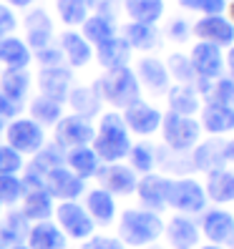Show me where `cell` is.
I'll return each mask as SVG.
<instances>
[{
	"mask_svg": "<svg viewBox=\"0 0 234 249\" xmlns=\"http://www.w3.org/2000/svg\"><path fill=\"white\" fill-rule=\"evenodd\" d=\"M131 134L121 119L119 111H106L98 116V126L91 141V149L101 159V164H113V161H124L131 149Z\"/></svg>",
	"mask_w": 234,
	"mask_h": 249,
	"instance_id": "1",
	"label": "cell"
},
{
	"mask_svg": "<svg viewBox=\"0 0 234 249\" xmlns=\"http://www.w3.org/2000/svg\"><path fill=\"white\" fill-rule=\"evenodd\" d=\"M93 89H96V93L101 96L104 104L119 108V111H124L126 106H131L134 101L141 98V86L136 81V73L128 66L106 71L104 76L96 78Z\"/></svg>",
	"mask_w": 234,
	"mask_h": 249,
	"instance_id": "2",
	"label": "cell"
},
{
	"mask_svg": "<svg viewBox=\"0 0 234 249\" xmlns=\"http://www.w3.org/2000/svg\"><path fill=\"white\" fill-rule=\"evenodd\" d=\"M164 234V219L156 212H146L141 207L121 212L119 219V239L126 247H149Z\"/></svg>",
	"mask_w": 234,
	"mask_h": 249,
	"instance_id": "3",
	"label": "cell"
},
{
	"mask_svg": "<svg viewBox=\"0 0 234 249\" xmlns=\"http://www.w3.org/2000/svg\"><path fill=\"white\" fill-rule=\"evenodd\" d=\"M162 139L164 146L171 151H179V154H189L194 146L201 141V126L194 116H179V113H162Z\"/></svg>",
	"mask_w": 234,
	"mask_h": 249,
	"instance_id": "4",
	"label": "cell"
},
{
	"mask_svg": "<svg viewBox=\"0 0 234 249\" xmlns=\"http://www.w3.org/2000/svg\"><path fill=\"white\" fill-rule=\"evenodd\" d=\"M207 192L204 186L192 179V177H179V179H169V192H166V207L174 209L177 214L194 216L207 209Z\"/></svg>",
	"mask_w": 234,
	"mask_h": 249,
	"instance_id": "5",
	"label": "cell"
},
{
	"mask_svg": "<svg viewBox=\"0 0 234 249\" xmlns=\"http://www.w3.org/2000/svg\"><path fill=\"white\" fill-rule=\"evenodd\" d=\"M3 134H5V143L10 149H16L20 156H33L46 146V128L38 126L33 119H25V116L8 121Z\"/></svg>",
	"mask_w": 234,
	"mask_h": 249,
	"instance_id": "6",
	"label": "cell"
},
{
	"mask_svg": "<svg viewBox=\"0 0 234 249\" xmlns=\"http://www.w3.org/2000/svg\"><path fill=\"white\" fill-rule=\"evenodd\" d=\"M93 134H96V126L89 119L68 113V116H61L58 124L53 126V143L61 151L76 149V146H91Z\"/></svg>",
	"mask_w": 234,
	"mask_h": 249,
	"instance_id": "7",
	"label": "cell"
},
{
	"mask_svg": "<svg viewBox=\"0 0 234 249\" xmlns=\"http://www.w3.org/2000/svg\"><path fill=\"white\" fill-rule=\"evenodd\" d=\"M53 216H55V224L61 227V231L66 234L68 239H81L83 242V239H89L91 234L96 231L93 219L89 216V212H86L83 204H78V201L55 204Z\"/></svg>",
	"mask_w": 234,
	"mask_h": 249,
	"instance_id": "8",
	"label": "cell"
},
{
	"mask_svg": "<svg viewBox=\"0 0 234 249\" xmlns=\"http://www.w3.org/2000/svg\"><path fill=\"white\" fill-rule=\"evenodd\" d=\"M98 186L108 192L111 196H131L136 192V181L139 174L131 169L128 164H121V161H113V164H101L96 177Z\"/></svg>",
	"mask_w": 234,
	"mask_h": 249,
	"instance_id": "9",
	"label": "cell"
},
{
	"mask_svg": "<svg viewBox=\"0 0 234 249\" xmlns=\"http://www.w3.org/2000/svg\"><path fill=\"white\" fill-rule=\"evenodd\" d=\"M43 189L58 201H78L86 194V181L63 164V166H55L46 174Z\"/></svg>",
	"mask_w": 234,
	"mask_h": 249,
	"instance_id": "10",
	"label": "cell"
},
{
	"mask_svg": "<svg viewBox=\"0 0 234 249\" xmlns=\"http://www.w3.org/2000/svg\"><path fill=\"white\" fill-rule=\"evenodd\" d=\"M121 119L128 128V134L149 139L159 131V126H162V111H159L156 106H151V104H146L144 98H139V101H134L131 106H126L121 111Z\"/></svg>",
	"mask_w": 234,
	"mask_h": 249,
	"instance_id": "11",
	"label": "cell"
},
{
	"mask_svg": "<svg viewBox=\"0 0 234 249\" xmlns=\"http://www.w3.org/2000/svg\"><path fill=\"white\" fill-rule=\"evenodd\" d=\"M192 36L201 43H212L216 48H232L234 46V25L229 23V18L224 13L216 16H201L194 25H192Z\"/></svg>",
	"mask_w": 234,
	"mask_h": 249,
	"instance_id": "12",
	"label": "cell"
},
{
	"mask_svg": "<svg viewBox=\"0 0 234 249\" xmlns=\"http://www.w3.org/2000/svg\"><path fill=\"white\" fill-rule=\"evenodd\" d=\"M134 73H136V81L141 89H146L151 96H164L171 86V78H169V71L164 66L162 58H154V55H141L136 66H134Z\"/></svg>",
	"mask_w": 234,
	"mask_h": 249,
	"instance_id": "13",
	"label": "cell"
},
{
	"mask_svg": "<svg viewBox=\"0 0 234 249\" xmlns=\"http://www.w3.org/2000/svg\"><path fill=\"white\" fill-rule=\"evenodd\" d=\"M166 192H169V177L151 171V174H144V177H139L134 194L139 196L141 209L162 214V212L166 209Z\"/></svg>",
	"mask_w": 234,
	"mask_h": 249,
	"instance_id": "14",
	"label": "cell"
},
{
	"mask_svg": "<svg viewBox=\"0 0 234 249\" xmlns=\"http://www.w3.org/2000/svg\"><path fill=\"white\" fill-rule=\"evenodd\" d=\"M36 83H38L40 96L53 98V101H58V104H66V98L73 89V71L68 66L40 68L38 76H36Z\"/></svg>",
	"mask_w": 234,
	"mask_h": 249,
	"instance_id": "15",
	"label": "cell"
},
{
	"mask_svg": "<svg viewBox=\"0 0 234 249\" xmlns=\"http://www.w3.org/2000/svg\"><path fill=\"white\" fill-rule=\"evenodd\" d=\"M189 61H192L197 78L214 81L219 76H224V53H222V48L212 46V43L197 40L194 48L189 51Z\"/></svg>",
	"mask_w": 234,
	"mask_h": 249,
	"instance_id": "16",
	"label": "cell"
},
{
	"mask_svg": "<svg viewBox=\"0 0 234 249\" xmlns=\"http://www.w3.org/2000/svg\"><path fill=\"white\" fill-rule=\"evenodd\" d=\"M199 231L207 237L209 244H229L234 239V214L227 209H204L201 212V222H199Z\"/></svg>",
	"mask_w": 234,
	"mask_h": 249,
	"instance_id": "17",
	"label": "cell"
},
{
	"mask_svg": "<svg viewBox=\"0 0 234 249\" xmlns=\"http://www.w3.org/2000/svg\"><path fill=\"white\" fill-rule=\"evenodd\" d=\"M23 28H25V43L31 51L46 48L53 43V20L46 13V8H28L25 18H23Z\"/></svg>",
	"mask_w": 234,
	"mask_h": 249,
	"instance_id": "18",
	"label": "cell"
},
{
	"mask_svg": "<svg viewBox=\"0 0 234 249\" xmlns=\"http://www.w3.org/2000/svg\"><path fill=\"white\" fill-rule=\"evenodd\" d=\"M164 234L171 249H197L201 239L199 224L186 214H174L164 224Z\"/></svg>",
	"mask_w": 234,
	"mask_h": 249,
	"instance_id": "19",
	"label": "cell"
},
{
	"mask_svg": "<svg viewBox=\"0 0 234 249\" xmlns=\"http://www.w3.org/2000/svg\"><path fill=\"white\" fill-rule=\"evenodd\" d=\"M199 126L209 136H227L234 134V106H222L207 101L199 108Z\"/></svg>",
	"mask_w": 234,
	"mask_h": 249,
	"instance_id": "20",
	"label": "cell"
},
{
	"mask_svg": "<svg viewBox=\"0 0 234 249\" xmlns=\"http://www.w3.org/2000/svg\"><path fill=\"white\" fill-rule=\"evenodd\" d=\"M58 48L68 68H86L93 61V46L78 31H63L58 36Z\"/></svg>",
	"mask_w": 234,
	"mask_h": 249,
	"instance_id": "21",
	"label": "cell"
},
{
	"mask_svg": "<svg viewBox=\"0 0 234 249\" xmlns=\"http://www.w3.org/2000/svg\"><path fill=\"white\" fill-rule=\"evenodd\" d=\"M86 201H83V209L89 212V216L93 219L96 227H111L116 222V196H111L108 192H104L101 186L96 189H86Z\"/></svg>",
	"mask_w": 234,
	"mask_h": 249,
	"instance_id": "22",
	"label": "cell"
},
{
	"mask_svg": "<svg viewBox=\"0 0 234 249\" xmlns=\"http://www.w3.org/2000/svg\"><path fill=\"white\" fill-rule=\"evenodd\" d=\"M224 143L219 136H212L207 141H199L189 156H192V164H194V171H212V169H219V166H227V159H224Z\"/></svg>",
	"mask_w": 234,
	"mask_h": 249,
	"instance_id": "23",
	"label": "cell"
},
{
	"mask_svg": "<svg viewBox=\"0 0 234 249\" xmlns=\"http://www.w3.org/2000/svg\"><path fill=\"white\" fill-rule=\"evenodd\" d=\"M121 38L128 43L131 51H144V53H151L162 46V33H159L156 25L149 23H136V20H128L121 31Z\"/></svg>",
	"mask_w": 234,
	"mask_h": 249,
	"instance_id": "24",
	"label": "cell"
},
{
	"mask_svg": "<svg viewBox=\"0 0 234 249\" xmlns=\"http://www.w3.org/2000/svg\"><path fill=\"white\" fill-rule=\"evenodd\" d=\"M25 244L31 249H66L68 244V237L61 231L55 222L46 219V222H36L28 229V237H25Z\"/></svg>",
	"mask_w": 234,
	"mask_h": 249,
	"instance_id": "25",
	"label": "cell"
},
{
	"mask_svg": "<svg viewBox=\"0 0 234 249\" xmlns=\"http://www.w3.org/2000/svg\"><path fill=\"white\" fill-rule=\"evenodd\" d=\"M131 55H134V51L128 48V43H126L121 36H113V38H108L106 43H101V46L93 48V58L98 61V66L104 68V71L128 66Z\"/></svg>",
	"mask_w": 234,
	"mask_h": 249,
	"instance_id": "26",
	"label": "cell"
},
{
	"mask_svg": "<svg viewBox=\"0 0 234 249\" xmlns=\"http://www.w3.org/2000/svg\"><path fill=\"white\" fill-rule=\"evenodd\" d=\"M33 86V76L28 73V68H5L0 71V93L10 98L13 104H20L28 98Z\"/></svg>",
	"mask_w": 234,
	"mask_h": 249,
	"instance_id": "27",
	"label": "cell"
},
{
	"mask_svg": "<svg viewBox=\"0 0 234 249\" xmlns=\"http://www.w3.org/2000/svg\"><path fill=\"white\" fill-rule=\"evenodd\" d=\"M20 214L28 219L31 224L36 222H46V219L53 216V209H55V199L46 192V189H28L20 199Z\"/></svg>",
	"mask_w": 234,
	"mask_h": 249,
	"instance_id": "28",
	"label": "cell"
},
{
	"mask_svg": "<svg viewBox=\"0 0 234 249\" xmlns=\"http://www.w3.org/2000/svg\"><path fill=\"white\" fill-rule=\"evenodd\" d=\"M207 199L214 204H232L234 201V171L227 166H219L207 171Z\"/></svg>",
	"mask_w": 234,
	"mask_h": 249,
	"instance_id": "29",
	"label": "cell"
},
{
	"mask_svg": "<svg viewBox=\"0 0 234 249\" xmlns=\"http://www.w3.org/2000/svg\"><path fill=\"white\" fill-rule=\"evenodd\" d=\"M66 101L73 113L81 116V119H89V121L101 116V108H104V101H101L93 86H76V89H71Z\"/></svg>",
	"mask_w": 234,
	"mask_h": 249,
	"instance_id": "30",
	"label": "cell"
},
{
	"mask_svg": "<svg viewBox=\"0 0 234 249\" xmlns=\"http://www.w3.org/2000/svg\"><path fill=\"white\" fill-rule=\"evenodd\" d=\"M166 96V104L171 113H179V116H197L201 108V96L194 91V86H181V83H174L169 86Z\"/></svg>",
	"mask_w": 234,
	"mask_h": 249,
	"instance_id": "31",
	"label": "cell"
},
{
	"mask_svg": "<svg viewBox=\"0 0 234 249\" xmlns=\"http://www.w3.org/2000/svg\"><path fill=\"white\" fill-rule=\"evenodd\" d=\"M33 63V51L18 36L0 38V66L5 68H28Z\"/></svg>",
	"mask_w": 234,
	"mask_h": 249,
	"instance_id": "32",
	"label": "cell"
},
{
	"mask_svg": "<svg viewBox=\"0 0 234 249\" xmlns=\"http://www.w3.org/2000/svg\"><path fill=\"white\" fill-rule=\"evenodd\" d=\"M63 164L73 174H78L83 181H89V179L96 177V171L101 166V159L96 156V151L91 149V146H76V149L66 151V161H63Z\"/></svg>",
	"mask_w": 234,
	"mask_h": 249,
	"instance_id": "33",
	"label": "cell"
},
{
	"mask_svg": "<svg viewBox=\"0 0 234 249\" xmlns=\"http://www.w3.org/2000/svg\"><path fill=\"white\" fill-rule=\"evenodd\" d=\"M28 229H31V222L20 212H8L5 219H0V249L23 244Z\"/></svg>",
	"mask_w": 234,
	"mask_h": 249,
	"instance_id": "34",
	"label": "cell"
},
{
	"mask_svg": "<svg viewBox=\"0 0 234 249\" xmlns=\"http://www.w3.org/2000/svg\"><path fill=\"white\" fill-rule=\"evenodd\" d=\"M61 116H63V104H58L53 98H46L40 93L36 98H31V104H28V119H33L43 128H53Z\"/></svg>",
	"mask_w": 234,
	"mask_h": 249,
	"instance_id": "35",
	"label": "cell"
},
{
	"mask_svg": "<svg viewBox=\"0 0 234 249\" xmlns=\"http://www.w3.org/2000/svg\"><path fill=\"white\" fill-rule=\"evenodd\" d=\"M78 28H81V36L89 40L93 48L116 36V23H113V18L104 16V13H93V16H89Z\"/></svg>",
	"mask_w": 234,
	"mask_h": 249,
	"instance_id": "36",
	"label": "cell"
},
{
	"mask_svg": "<svg viewBox=\"0 0 234 249\" xmlns=\"http://www.w3.org/2000/svg\"><path fill=\"white\" fill-rule=\"evenodd\" d=\"M124 10H126V16L131 20L156 25L164 18L166 3L164 0H124Z\"/></svg>",
	"mask_w": 234,
	"mask_h": 249,
	"instance_id": "37",
	"label": "cell"
},
{
	"mask_svg": "<svg viewBox=\"0 0 234 249\" xmlns=\"http://www.w3.org/2000/svg\"><path fill=\"white\" fill-rule=\"evenodd\" d=\"M63 161H66V151H61L55 143H46L40 151L33 154V159L25 164V169H31V171L40 174V177L46 179V174L55 166H63Z\"/></svg>",
	"mask_w": 234,
	"mask_h": 249,
	"instance_id": "38",
	"label": "cell"
},
{
	"mask_svg": "<svg viewBox=\"0 0 234 249\" xmlns=\"http://www.w3.org/2000/svg\"><path fill=\"white\" fill-rule=\"evenodd\" d=\"M128 159V166L134 169L136 174H151L156 169V146L149 141H139V143H131V149L126 154Z\"/></svg>",
	"mask_w": 234,
	"mask_h": 249,
	"instance_id": "39",
	"label": "cell"
},
{
	"mask_svg": "<svg viewBox=\"0 0 234 249\" xmlns=\"http://www.w3.org/2000/svg\"><path fill=\"white\" fill-rule=\"evenodd\" d=\"M58 18L68 28H78L91 16V0H55Z\"/></svg>",
	"mask_w": 234,
	"mask_h": 249,
	"instance_id": "40",
	"label": "cell"
},
{
	"mask_svg": "<svg viewBox=\"0 0 234 249\" xmlns=\"http://www.w3.org/2000/svg\"><path fill=\"white\" fill-rule=\"evenodd\" d=\"M166 71H169V78L171 81H177L181 86H194L197 83V73L192 68V61H189V55L186 53H171L166 58Z\"/></svg>",
	"mask_w": 234,
	"mask_h": 249,
	"instance_id": "41",
	"label": "cell"
},
{
	"mask_svg": "<svg viewBox=\"0 0 234 249\" xmlns=\"http://www.w3.org/2000/svg\"><path fill=\"white\" fill-rule=\"evenodd\" d=\"M156 166H164V171L177 174V177H186L189 171H194L192 156L179 154V151H171V149L164 156H159V151H156Z\"/></svg>",
	"mask_w": 234,
	"mask_h": 249,
	"instance_id": "42",
	"label": "cell"
},
{
	"mask_svg": "<svg viewBox=\"0 0 234 249\" xmlns=\"http://www.w3.org/2000/svg\"><path fill=\"white\" fill-rule=\"evenodd\" d=\"M204 101H212V104H222V106H234V78L229 76H219L212 81Z\"/></svg>",
	"mask_w": 234,
	"mask_h": 249,
	"instance_id": "43",
	"label": "cell"
},
{
	"mask_svg": "<svg viewBox=\"0 0 234 249\" xmlns=\"http://www.w3.org/2000/svg\"><path fill=\"white\" fill-rule=\"evenodd\" d=\"M25 189L18 174H3L0 177V204L3 207H16V204L23 199Z\"/></svg>",
	"mask_w": 234,
	"mask_h": 249,
	"instance_id": "44",
	"label": "cell"
},
{
	"mask_svg": "<svg viewBox=\"0 0 234 249\" xmlns=\"http://www.w3.org/2000/svg\"><path fill=\"white\" fill-rule=\"evenodd\" d=\"M23 166H25V159L16 149H10L8 143H0V177L3 174H20Z\"/></svg>",
	"mask_w": 234,
	"mask_h": 249,
	"instance_id": "45",
	"label": "cell"
},
{
	"mask_svg": "<svg viewBox=\"0 0 234 249\" xmlns=\"http://www.w3.org/2000/svg\"><path fill=\"white\" fill-rule=\"evenodd\" d=\"M181 10H194L199 16H216V13H224L227 3L224 0H177Z\"/></svg>",
	"mask_w": 234,
	"mask_h": 249,
	"instance_id": "46",
	"label": "cell"
},
{
	"mask_svg": "<svg viewBox=\"0 0 234 249\" xmlns=\"http://www.w3.org/2000/svg\"><path fill=\"white\" fill-rule=\"evenodd\" d=\"M33 61H38V66H40V68L66 66L61 48H58V46H53V43H51V46H46V48H38V51H33Z\"/></svg>",
	"mask_w": 234,
	"mask_h": 249,
	"instance_id": "47",
	"label": "cell"
},
{
	"mask_svg": "<svg viewBox=\"0 0 234 249\" xmlns=\"http://www.w3.org/2000/svg\"><path fill=\"white\" fill-rule=\"evenodd\" d=\"M81 249H126V244L119 237H106V234H91L89 239H83Z\"/></svg>",
	"mask_w": 234,
	"mask_h": 249,
	"instance_id": "48",
	"label": "cell"
},
{
	"mask_svg": "<svg viewBox=\"0 0 234 249\" xmlns=\"http://www.w3.org/2000/svg\"><path fill=\"white\" fill-rule=\"evenodd\" d=\"M192 36V25H189L184 18H171L166 25V38L171 43H186V38Z\"/></svg>",
	"mask_w": 234,
	"mask_h": 249,
	"instance_id": "49",
	"label": "cell"
},
{
	"mask_svg": "<svg viewBox=\"0 0 234 249\" xmlns=\"http://www.w3.org/2000/svg\"><path fill=\"white\" fill-rule=\"evenodd\" d=\"M18 31V16L10 5L0 3V38H8Z\"/></svg>",
	"mask_w": 234,
	"mask_h": 249,
	"instance_id": "50",
	"label": "cell"
},
{
	"mask_svg": "<svg viewBox=\"0 0 234 249\" xmlns=\"http://www.w3.org/2000/svg\"><path fill=\"white\" fill-rule=\"evenodd\" d=\"M20 111H23V106H20V104H13L10 98H5L3 93H0V119H3L5 124H8V121H13V119H18Z\"/></svg>",
	"mask_w": 234,
	"mask_h": 249,
	"instance_id": "51",
	"label": "cell"
},
{
	"mask_svg": "<svg viewBox=\"0 0 234 249\" xmlns=\"http://www.w3.org/2000/svg\"><path fill=\"white\" fill-rule=\"evenodd\" d=\"M0 3L10 5L13 10H28V8H33V3H36V0H0Z\"/></svg>",
	"mask_w": 234,
	"mask_h": 249,
	"instance_id": "52",
	"label": "cell"
},
{
	"mask_svg": "<svg viewBox=\"0 0 234 249\" xmlns=\"http://www.w3.org/2000/svg\"><path fill=\"white\" fill-rule=\"evenodd\" d=\"M224 68H227V73H229V78H234V46H232V48H227Z\"/></svg>",
	"mask_w": 234,
	"mask_h": 249,
	"instance_id": "53",
	"label": "cell"
},
{
	"mask_svg": "<svg viewBox=\"0 0 234 249\" xmlns=\"http://www.w3.org/2000/svg\"><path fill=\"white\" fill-rule=\"evenodd\" d=\"M224 159H227V161H234V139H229V141L224 143Z\"/></svg>",
	"mask_w": 234,
	"mask_h": 249,
	"instance_id": "54",
	"label": "cell"
},
{
	"mask_svg": "<svg viewBox=\"0 0 234 249\" xmlns=\"http://www.w3.org/2000/svg\"><path fill=\"white\" fill-rule=\"evenodd\" d=\"M224 10H227V18H229V23L234 25V0H229V5H227Z\"/></svg>",
	"mask_w": 234,
	"mask_h": 249,
	"instance_id": "55",
	"label": "cell"
},
{
	"mask_svg": "<svg viewBox=\"0 0 234 249\" xmlns=\"http://www.w3.org/2000/svg\"><path fill=\"white\" fill-rule=\"evenodd\" d=\"M199 249H227V247H222V244H204V247H199Z\"/></svg>",
	"mask_w": 234,
	"mask_h": 249,
	"instance_id": "56",
	"label": "cell"
},
{
	"mask_svg": "<svg viewBox=\"0 0 234 249\" xmlns=\"http://www.w3.org/2000/svg\"><path fill=\"white\" fill-rule=\"evenodd\" d=\"M8 249H31V247H28V244L23 242V244H16V247H8Z\"/></svg>",
	"mask_w": 234,
	"mask_h": 249,
	"instance_id": "57",
	"label": "cell"
},
{
	"mask_svg": "<svg viewBox=\"0 0 234 249\" xmlns=\"http://www.w3.org/2000/svg\"><path fill=\"white\" fill-rule=\"evenodd\" d=\"M3 131H5V121H3V119H0V134H3Z\"/></svg>",
	"mask_w": 234,
	"mask_h": 249,
	"instance_id": "58",
	"label": "cell"
},
{
	"mask_svg": "<svg viewBox=\"0 0 234 249\" xmlns=\"http://www.w3.org/2000/svg\"><path fill=\"white\" fill-rule=\"evenodd\" d=\"M149 249H162V247H154V244H149Z\"/></svg>",
	"mask_w": 234,
	"mask_h": 249,
	"instance_id": "59",
	"label": "cell"
},
{
	"mask_svg": "<svg viewBox=\"0 0 234 249\" xmlns=\"http://www.w3.org/2000/svg\"><path fill=\"white\" fill-rule=\"evenodd\" d=\"M229 249H234V239H232V242H229Z\"/></svg>",
	"mask_w": 234,
	"mask_h": 249,
	"instance_id": "60",
	"label": "cell"
},
{
	"mask_svg": "<svg viewBox=\"0 0 234 249\" xmlns=\"http://www.w3.org/2000/svg\"><path fill=\"white\" fill-rule=\"evenodd\" d=\"M0 214H3V204H0Z\"/></svg>",
	"mask_w": 234,
	"mask_h": 249,
	"instance_id": "61",
	"label": "cell"
},
{
	"mask_svg": "<svg viewBox=\"0 0 234 249\" xmlns=\"http://www.w3.org/2000/svg\"><path fill=\"white\" fill-rule=\"evenodd\" d=\"M224 3H227V0H224Z\"/></svg>",
	"mask_w": 234,
	"mask_h": 249,
	"instance_id": "62",
	"label": "cell"
}]
</instances>
